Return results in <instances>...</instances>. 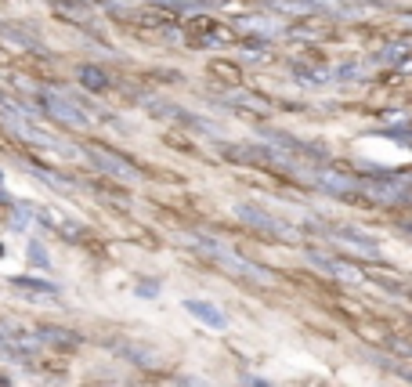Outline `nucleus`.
I'll list each match as a JSON object with an SVG mask.
<instances>
[{
	"mask_svg": "<svg viewBox=\"0 0 412 387\" xmlns=\"http://www.w3.org/2000/svg\"><path fill=\"white\" fill-rule=\"evenodd\" d=\"M188 308H192L195 315H203V318H210V326H213V330H221V326H225V318H221V311H213L210 304H199V300H192V304H188Z\"/></svg>",
	"mask_w": 412,
	"mask_h": 387,
	"instance_id": "1",
	"label": "nucleus"
}]
</instances>
